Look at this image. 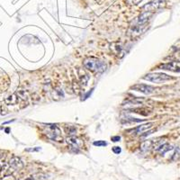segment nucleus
Masks as SVG:
<instances>
[{
  "label": "nucleus",
  "mask_w": 180,
  "mask_h": 180,
  "mask_svg": "<svg viewBox=\"0 0 180 180\" xmlns=\"http://www.w3.org/2000/svg\"><path fill=\"white\" fill-rule=\"evenodd\" d=\"M42 131L47 138L52 140L53 141H61L62 136H61V131L56 124H42Z\"/></svg>",
  "instance_id": "f257e3e1"
},
{
  "label": "nucleus",
  "mask_w": 180,
  "mask_h": 180,
  "mask_svg": "<svg viewBox=\"0 0 180 180\" xmlns=\"http://www.w3.org/2000/svg\"><path fill=\"white\" fill-rule=\"evenodd\" d=\"M84 66L86 69L93 72H104L106 70V64L97 58H88L85 59Z\"/></svg>",
  "instance_id": "f03ea898"
},
{
  "label": "nucleus",
  "mask_w": 180,
  "mask_h": 180,
  "mask_svg": "<svg viewBox=\"0 0 180 180\" xmlns=\"http://www.w3.org/2000/svg\"><path fill=\"white\" fill-rule=\"evenodd\" d=\"M143 78L148 81H151V82H155V83H161V82H165V81L173 79V77L165 74V73H150V74H147Z\"/></svg>",
  "instance_id": "7ed1b4c3"
},
{
  "label": "nucleus",
  "mask_w": 180,
  "mask_h": 180,
  "mask_svg": "<svg viewBox=\"0 0 180 180\" xmlns=\"http://www.w3.org/2000/svg\"><path fill=\"white\" fill-rule=\"evenodd\" d=\"M166 5V2L164 0H154L152 2H150L149 4H146L142 9L145 10V12H151L153 13L154 11L160 9Z\"/></svg>",
  "instance_id": "20e7f679"
},
{
  "label": "nucleus",
  "mask_w": 180,
  "mask_h": 180,
  "mask_svg": "<svg viewBox=\"0 0 180 180\" xmlns=\"http://www.w3.org/2000/svg\"><path fill=\"white\" fill-rule=\"evenodd\" d=\"M67 143L69 145V148L73 151H78L84 145L83 141L75 136H71V137L68 138Z\"/></svg>",
  "instance_id": "39448f33"
},
{
  "label": "nucleus",
  "mask_w": 180,
  "mask_h": 180,
  "mask_svg": "<svg viewBox=\"0 0 180 180\" xmlns=\"http://www.w3.org/2000/svg\"><path fill=\"white\" fill-rule=\"evenodd\" d=\"M131 88L135 90V91L146 94V95H150V94L154 92V87H153L148 86V85H145V84H136V85L132 86Z\"/></svg>",
  "instance_id": "423d86ee"
},
{
  "label": "nucleus",
  "mask_w": 180,
  "mask_h": 180,
  "mask_svg": "<svg viewBox=\"0 0 180 180\" xmlns=\"http://www.w3.org/2000/svg\"><path fill=\"white\" fill-rule=\"evenodd\" d=\"M161 70H166L173 72H180V62L179 61H171L165 64H161L159 67Z\"/></svg>",
  "instance_id": "0eeeda50"
},
{
  "label": "nucleus",
  "mask_w": 180,
  "mask_h": 180,
  "mask_svg": "<svg viewBox=\"0 0 180 180\" xmlns=\"http://www.w3.org/2000/svg\"><path fill=\"white\" fill-rule=\"evenodd\" d=\"M9 165L14 170H20L24 168V163H23L22 159L16 156L12 157V158L9 161Z\"/></svg>",
  "instance_id": "6e6552de"
},
{
  "label": "nucleus",
  "mask_w": 180,
  "mask_h": 180,
  "mask_svg": "<svg viewBox=\"0 0 180 180\" xmlns=\"http://www.w3.org/2000/svg\"><path fill=\"white\" fill-rule=\"evenodd\" d=\"M151 15H152V13H151V12H144V13H142L138 17V25H146L148 23V21L150 20V18L151 17Z\"/></svg>",
  "instance_id": "1a4fd4ad"
},
{
  "label": "nucleus",
  "mask_w": 180,
  "mask_h": 180,
  "mask_svg": "<svg viewBox=\"0 0 180 180\" xmlns=\"http://www.w3.org/2000/svg\"><path fill=\"white\" fill-rule=\"evenodd\" d=\"M172 150H173V147H172L170 144H168V143H164V144L160 145L159 147H158L156 151H157L158 152H159L161 155H164L166 152H168V151H172Z\"/></svg>",
  "instance_id": "9d476101"
},
{
  "label": "nucleus",
  "mask_w": 180,
  "mask_h": 180,
  "mask_svg": "<svg viewBox=\"0 0 180 180\" xmlns=\"http://www.w3.org/2000/svg\"><path fill=\"white\" fill-rule=\"evenodd\" d=\"M152 125H153V124H152V123H149V124H142V125H141V126L137 127V128L134 130L135 134H141V133H143V132H144V131H146L147 130H149V129L151 128V127H152Z\"/></svg>",
  "instance_id": "9b49d317"
},
{
  "label": "nucleus",
  "mask_w": 180,
  "mask_h": 180,
  "mask_svg": "<svg viewBox=\"0 0 180 180\" xmlns=\"http://www.w3.org/2000/svg\"><path fill=\"white\" fill-rule=\"evenodd\" d=\"M152 145H153V141L151 140V141H146L141 143V151H149L152 147Z\"/></svg>",
  "instance_id": "f8f14e48"
},
{
  "label": "nucleus",
  "mask_w": 180,
  "mask_h": 180,
  "mask_svg": "<svg viewBox=\"0 0 180 180\" xmlns=\"http://www.w3.org/2000/svg\"><path fill=\"white\" fill-rule=\"evenodd\" d=\"M5 102L7 104H15L18 102V98L16 97V95H12V96H9L7 98H5Z\"/></svg>",
  "instance_id": "ddd939ff"
},
{
  "label": "nucleus",
  "mask_w": 180,
  "mask_h": 180,
  "mask_svg": "<svg viewBox=\"0 0 180 180\" xmlns=\"http://www.w3.org/2000/svg\"><path fill=\"white\" fill-rule=\"evenodd\" d=\"M64 97V94H63L62 89H60L59 87L54 89V91H53V98L54 97Z\"/></svg>",
  "instance_id": "4468645a"
},
{
  "label": "nucleus",
  "mask_w": 180,
  "mask_h": 180,
  "mask_svg": "<svg viewBox=\"0 0 180 180\" xmlns=\"http://www.w3.org/2000/svg\"><path fill=\"white\" fill-rule=\"evenodd\" d=\"M65 131L70 135H73L76 132V128L73 126H65Z\"/></svg>",
  "instance_id": "2eb2a0df"
},
{
  "label": "nucleus",
  "mask_w": 180,
  "mask_h": 180,
  "mask_svg": "<svg viewBox=\"0 0 180 180\" xmlns=\"http://www.w3.org/2000/svg\"><path fill=\"white\" fill-rule=\"evenodd\" d=\"M95 146H99V147H101V146H106L107 145V143L105 142V141H94V143H93Z\"/></svg>",
  "instance_id": "dca6fc26"
},
{
  "label": "nucleus",
  "mask_w": 180,
  "mask_h": 180,
  "mask_svg": "<svg viewBox=\"0 0 180 180\" xmlns=\"http://www.w3.org/2000/svg\"><path fill=\"white\" fill-rule=\"evenodd\" d=\"M0 180H15V178L13 175H6V176L2 177Z\"/></svg>",
  "instance_id": "f3484780"
},
{
  "label": "nucleus",
  "mask_w": 180,
  "mask_h": 180,
  "mask_svg": "<svg viewBox=\"0 0 180 180\" xmlns=\"http://www.w3.org/2000/svg\"><path fill=\"white\" fill-rule=\"evenodd\" d=\"M4 166H5V156L0 155V170H2Z\"/></svg>",
  "instance_id": "a211bd4d"
},
{
  "label": "nucleus",
  "mask_w": 180,
  "mask_h": 180,
  "mask_svg": "<svg viewBox=\"0 0 180 180\" xmlns=\"http://www.w3.org/2000/svg\"><path fill=\"white\" fill-rule=\"evenodd\" d=\"M121 151H122V150H121L120 147H114V148H113V152H114V154H120Z\"/></svg>",
  "instance_id": "6ab92c4d"
},
{
  "label": "nucleus",
  "mask_w": 180,
  "mask_h": 180,
  "mask_svg": "<svg viewBox=\"0 0 180 180\" xmlns=\"http://www.w3.org/2000/svg\"><path fill=\"white\" fill-rule=\"evenodd\" d=\"M127 121H131V122H134V123H140V122H142L143 119H135V118H131L130 117L128 119H126Z\"/></svg>",
  "instance_id": "aec40b11"
},
{
  "label": "nucleus",
  "mask_w": 180,
  "mask_h": 180,
  "mask_svg": "<svg viewBox=\"0 0 180 180\" xmlns=\"http://www.w3.org/2000/svg\"><path fill=\"white\" fill-rule=\"evenodd\" d=\"M120 139H121V138H120L119 136H114V137H112V141H115V142H116V141H120Z\"/></svg>",
  "instance_id": "412c9836"
},
{
  "label": "nucleus",
  "mask_w": 180,
  "mask_h": 180,
  "mask_svg": "<svg viewBox=\"0 0 180 180\" xmlns=\"http://www.w3.org/2000/svg\"><path fill=\"white\" fill-rule=\"evenodd\" d=\"M92 92H93V89H92L91 91H89V92H88V93H87V95L85 96V98H87V97H88L89 95H91V93H92Z\"/></svg>",
  "instance_id": "4be33fe9"
},
{
  "label": "nucleus",
  "mask_w": 180,
  "mask_h": 180,
  "mask_svg": "<svg viewBox=\"0 0 180 180\" xmlns=\"http://www.w3.org/2000/svg\"><path fill=\"white\" fill-rule=\"evenodd\" d=\"M25 180H34V179H33V178H32V177H29V178H25Z\"/></svg>",
  "instance_id": "5701e85b"
},
{
  "label": "nucleus",
  "mask_w": 180,
  "mask_h": 180,
  "mask_svg": "<svg viewBox=\"0 0 180 180\" xmlns=\"http://www.w3.org/2000/svg\"><path fill=\"white\" fill-rule=\"evenodd\" d=\"M5 132H6V133H8V132H9V128L5 129Z\"/></svg>",
  "instance_id": "b1692460"
},
{
  "label": "nucleus",
  "mask_w": 180,
  "mask_h": 180,
  "mask_svg": "<svg viewBox=\"0 0 180 180\" xmlns=\"http://www.w3.org/2000/svg\"><path fill=\"white\" fill-rule=\"evenodd\" d=\"M178 56H179V59H180V52H179V53H178Z\"/></svg>",
  "instance_id": "393cba45"
}]
</instances>
